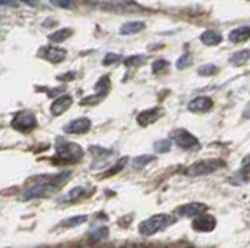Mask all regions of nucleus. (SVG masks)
I'll return each instance as SVG.
<instances>
[{"mask_svg": "<svg viewBox=\"0 0 250 248\" xmlns=\"http://www.w3.org/2000/svg\"><path fill=\"white\" fill-rule=\"evenodd\" d=\"M70 176H72V172H69V170L67 172L55 173V175L35 176L33 180L27 183L25 189H23V192H22V198L25 201H28V200H35V198L50 195L52 192H55L64 183H67V180Z\"/></svg>", "mask_w": 250, "mask_h": 248, "instance_id": "obj_1", "label": "nucleus"}, {"mask_svg": "<svg viewBox=\"0 0 250 248\" xmlns=\"http://www.w3.org/2000/svg\"><path fill=\"white\" fill-rule=\"evenodd\" d=\"M174 222H175V219L169 214H156V215L148 217V219H146L144 222H141L138 227V231L144 236H153L156 232L169 228Z\"/></svg>", "mask_w": 250, "mask_h": 248, "instance_id": "obj_2", "label": "nucleus"}, {"mask_svg": "<svg viewBox=\"0 0 250 248\" xmlns=\"http://www.w3.org/2000/svg\"><path fill=\"white\" fill-rule=\"evenodd\" d=\"M55 158L60 159V162H77L83 158V149L78 144L60 141L57 144V154Z\"/></svg>", "mask_w": 250, "mask_h": 248, "instance_id": "obj_3", "label": "nucleus"}, {"mask_svg": "<svg viewBox=\"0 0 250 248\" xmlns=\"http://www.w3.org/2000/svg\"><path fill=\"white\" fill-rule=\"evenodd\" d=\"M225 166V162L221 159H203L194 162L192 166L185 169V175L188 176H200V175H208L216 172L217 169H221Z\"/></svg>", "mask_w": 250, "mask_h": 248, "instance_id": "obj_4", "label": "nucleus"}, {"mask_svg": "<svg viewBox=\"0 0 250 248\" xmlns=\"http://www.w3.org/2000/svg\"><path fill=\"white\" fill-rule=\"evenodd\" d=\"M170 139L180 147V149H183V150H197L200 147L199 139L195 136H192L189 131L182 130V128L172 131Z\"/></svg>", "mask_w": 250, "mask_h": 248, "instance_id": "obj_5", "label": "nucleus"}, {"mask_svg": "<svg viewBox=\"0 0 250 248\" xmlns=\"http://www.w3.org/2000/svg\"><path fill=\"white\" fill-rule=\"evenodd\" d=\"M11 125H13L14 130L22 131V133H28V131H31V130L36 127V117H35L33 113L22 111V113L14 115Z\"/></svg>", "mask_w": 250, "mask_h": 248, "instance_id": "obj_6", "label": "nucleus"}, {"mask_svg": "<svg viewBox=\"0 0 250 248\" xmlns=\"http://www.w3.org/2000/svg\"><path fill=\"white\" fill-rule=\"evenodd\" d=\"M91 130V120L88 117H80L64 125V133L67 134H83Z\"/></svg>", "mask_w": 250, "mask_h": 248, "instance_id": "obj_7", "label": "nucleus"}, {"mask_svg": "<svg viewBox=\"0 0 250 248\" xmlns=\"http://www.w3.org/2000/svg\"><path fill=\"white\" fill-rule=\"evenodd\" d=\"M105 10L111 11V13H135V11H143L144 8L139 6L135 2H122V0H117V2H111L109 5L104 6Z\"/></svg>", "mask_w": 250, "mask_h": 248, "instance_id": "obj_8", "label": "nucleus"}, {"mask_svg": "<svg viewBox=\"0 0 250 248\" xmlns=\"http://www.w3.org/2000/svg\"><path fill=\"white\" fill-rule=\"evenodd\" d=\"M216 219L213 215L208 214H202L199 217H195V220L192 222V228L199 232H209L216 228Z\"/></svg>", "mask_w": 250, "mask_h": 248, "instance_id": "obj_9", "label": "nucleus"}, {"mask_svg": "<svg viewBox=\"0 0 250 248\" xmlns=\"http://www.w3.org/2000/svg\"><path fill=\"white\" fill-rule=\"evenodd\" d=\"M208 211V206L203 205V203H188L183 205L177 209V214L182 215V217H199L202 214H205Z\"/></svg>", "mask_w": 250, "mask_h": 248, "instance_id": "obj_10", "label": "nucleus"}, {"mask_svg": "<svg viewBox=\"0 0 250 248\" xmlns=\"http://www.w3.org/2000/svg\"><path fill=\"white\" fill-rule=\"evenodd\" d=\"M163 110L161 108H152V110H147V111H143L139 115H138V123L141 127H147V125H150V123L156 122L158 120L161 115H163Z\"/></svg>", "mask_w": 250, "mask_h": 248, "instance_id": "obj_11", "label": "nucleus"}, {"mask_svg": "<svg viewBox=\"0 0 250 248\" xmlns=\"http://www.w3.org/2000/svg\"><path fill=\"white\" fill-rule=\"evenodd\" d=\"M213 108V100L209 97H197L189 102L188 105V110L192 113H207Z\"/></svg>", "mask_w": 250, "mask_h": 248, "instance_id": "obj_12", "label": "nucleus"}, {"mask_svg": "<svg viewBox=\"0 0 250 248\" xmlns=\"http://www.w3.org/2000/svg\"><path fill=\"white\" fill-rule=\"evenodd\" d=\"M72 97L70 95H60L55 102L52 103V106H50V113L53 114V115H60V114H62V113H66L69 108H70V105H72Z\"/></svg>", "mask_w": 250, "mask_h": 248, "instance_id": "obj_13", "label": "nucleus"}, {"mask_svg": "<svg viewBox=\"0 0 250 248\" xmlns=\"http://www.w3.org/2000/svg\"><path fill=\"white\" fill-rule=\"evenodd\" d=\"M250 38V25L246 27H239V28H234L231 30V33L229 35V39L233 44H238V42H244Z\"/></svg>", "mask_w": 250, "mask_h": 248, "instance_id": "obj_14", "label": "nucleus"}, {"mask_svg": "<svg viewBox=\"0 0 250 248\" xmlns=\"http://www.w3.org/2000/svg\"><path fill=\"white\" fill-rule=\"evenodd\" d=\"M44 58L47 61H50V63H53V64H58L66 58V50L60 49V47H49L44 53Z\"/></svg>", "mask_w": 250, "mask_h": 248, "instance_id": "obj_15", "label": "nucleus"}, {"mask_svg": "<svg viewBox=\"0 0 250 248\" xmlns=\"http://www.w3.org/2000/svg\"><path fill=\"white\" fill-rule=\"evenodd\" d=\"M200 41L205 45H217L222 42V35L216 30H207L205 33L200 35Z\"/></svg>", "mask_w": 250, "mask_h": 248, "instance_id": "obj_16", "label": "nucleus"}, {"mask_svg": "<svg viewBox=\"0 0 250 248\" xmlns=\"http://www.w3.org/2000/svg\"><path fill=\"white\" fill-rule=\"evenodd\" d=\"M146 27L144 22H127V24H124L119 30L121 35H133V33H139L143 32Z\"/></svg>", "mask_w": 250, "mask_h": 248, "instance_id": "obj_17", "label": "nucleus"}, {"mask_svg": "<svg viewBox=\"0 0 250 248\" xmlns=\"http://www.w3.org/2000/svg\"><path fill=\"white\" fill-rule=\"evenodd\" d=\"M72 30L70 28H60L57 30V32H53L52 35H49V39L52 42H62V41H66L67 38L72 36Z\"/></svg>", "mask_w": 250, "mask_h": 248, "instance_id": "obj_18", "label": "nucleus"}, {"mask_svg": "<svg viewBox=\"0 0 250 248\" xmlns=\"http://www.w3.org/2000/svg\"><path fill=\"white\" fill-rule=\"evenodd\" d=\"M249 58H250V52L249 50H241V52L233 53L231 58H230V63L233 66H242V64L247 63Z\"/></svg>", "mask_w": 250, "mask_h": 248, "instance_id": "obj_19", "label": "nucleus"}, {"mask_svg": "<svg viewBox=\"0 0 250 248\" xmlns=\"http://www.w3.org/2000/svg\"><path fill=\"white\" fill-rule=\"evenodd\" d=\"M83 193H84V189L83 188H74L72 191H69L60 201H61V203H69V201H75V200L80 198Z\"/></svg>", "mask_w": 250, "mask_h": 248, "instance_id": "obj_20", "label": "nucleus"}, {"mask_svg": "<svg viewBox=\"0 0 250 248\" xmlns=\"http://www.w3.org/2000/svg\"><path fill=\"white\" fill-rule=\"evenodd\" d=\"M109 88H111V81H109L108 76H102V78H100V80L97 81V84H96V91H97V94L104 95V97L108 94Z\"/></svg>", "mask_w": 250, "mask_h": 248, "instance_id": "obj_21", "label": "nucleus"}, {"mask_svg": "<svg viewBox=\"0 0 250 248\" xmlns=\"http://www.w3.org/2000/svg\"><path fill=\"white\" fill-rule=\"evenodd\" d=\"M146 57L144 55H133V57H128L124 59V64L127 67H139L146 63Z\"/></svg>", "mask_w": 250, "mask_h": 248, "instance_id": "obj_22", "label": "nucleus"}, {"mask_svg": "<svg viewBox=\"0 0 250 248\" xmlns=\"http://www.w3.org/2000/svg\"><path fill=\"white\" fill-rule=\"evenodd\" d=\"M153 159L155 158L150 156V154H143V156H138V158L133 159L131 166H133V169H143L144 166H147L148 162H152Z\"/></svg>", "mask_w": 250, "mask_h": 248, "instance_id": "obj_23", "label": "nucleus"}, {"mask_svg": "<svg viewBox=\"0 0 250 248\" xmlns=\"http://www.w3.org/2000/svg\"><path fill=\"white\" fill-rule=\"evenodd\" d=\"M84 220H86V215H75V217H69V219H66L61 225L66 228H75L78 225H82Z\"/></svg>", "mask_w": 250, "mask_h": 248, "instance_id": "obj_24", "label": "nucleus"}, {"mask_svg": "<svg viewBox=\"0 0 250 248\" xmlns=\"http://www.w3.org/2000/svg\"><path fill=\"white\" fill-rule=\"evenodd\" d=\"M217 72H219V69L214 64H205V66L199 67V71H197V74L202 75V76H211V75H214Z\"/></svg>", "mask_w": 250, "mask_h": 248, "instance_id": "obj_25", "label": "nucleus"}, {"mask_svg": "<svg viewBox=\"0 0 250 248\" xmlns=\"http://www.w3.org/2000/svg\"><path fill=\"white\" fill-rule=\"evenodd\" d=\"M121 59H122V58H121L119 55H117V53H106L102 63H104V66H113V64H117V63H119Z\"/></svg>", "mask_w": 250, "mask_h": 248, "instance_id": "obj_26", "label": "nucleus"}, {"mask_svg": "<svg viewBox=\"0 0 250 248\" xmlns=\"http://www.w3.org/2000/svg\"><path fill=\"white\" fill-rule=\"evenodd\" d=\"M169 150H170V141H167V139H163V141L155 142V152L167 153Z\"/></svg>", "mask_w": 250, "mask_h": 248, "instance_id": "obj_27", "label": "nucleus"}, {"mask_svg": "<svg viewBox=\"0 0 250 248\" xmlns=\"http://www.w3.org/2000/svg\"><path fill=\"white\" fill-rule=\"evenodd\" d=\"M191 61H192V57H191V53H185L183 57H180L178 58V61H177V69H185V67H188L191 64Z\"/></svg>", "mask_w": 250, "mask_h": 248, "instance_id": "obj_28", "label": "nucleus"}, {"mask_svg": "<svg viewBox=\"0 0 250 248\" xmlns=\"http://www.w3.org/2000/svg\"><path fill=\"white\" fill-rule=\"evenodd\" d=\"M167 61L166 59H156L155 63H153V66H152V72L153 74H158V72H161V71H164V69L167 67Z\"/></svg>", "mask_w": 250, "mask_h": 248, "instance_id": "obj_29", "label": "nucleus"}, {"mask_svg": "<svg viewBox=\"0 0 250 248\" xmlns=\"http://www.w3.org/2000/svg\"><path fill=\"white\" fill-rule=\"evenodd\" d=\"M50 3H53L58 8H64V10H70L72 8V0H50Z\"/></svg>", "mask_w": 250, "mask_h": 248, "instance_id": "obj_30", "label": "nucleus"}, {"mask_svg": "<svg viewBox=\"0 0 250 248\" xmlns=\"http://www.w3.org/2000/svg\"><path fill=\"white\" fill-rule=\"evenodd\" d=\"M102 98H104V95H100V94L91 95V97H86V98L82 100V105H96V103L100 102Z\"/></svg>", "mask_w": 250, "mask_h": 248, "instance_id": "obj_31", "label": "nucleus"}, {"mask_svg": "<svg viewBox=\"0 0 250 248\" xmlns=\"http://www.w3.org/2000/svg\"><path fill=\"white\" fill-rule=\"evenodd\" d=\"M77 76V72H67V74H62L58 76V80L60 81H70V80H74Z\"/></svg>", "mask_w": 250, "mask_h": 248, "instance_id": "obj_32", "label": "nucleus"}, {"mask_svg": "<svg viewBox=\"0 0 250 248\" xmlns=\"http://www.w3.org/2000/svg\"><path fill=\"white\" fill-rule=\"evenodd\" d=\"M3 5H10V6H18V3L14 2V0H0V6Z\"/></svg>", "mask_w": 250, "mask_h": 248, "instance_id": "obj_33", "label": "nucleus"}, {"mask_svg": "<svg viewBox=\"0 0 250 248\" xmlns=\"http://www.w3.org/2000/svg\"><path fill=\"white\" fill-rule=\"evenodd\" d=\"M62 91H64V88H61V89H50L49 91V95L53 97V95H57V94H61Z\"/></svg>", "mask_w": 250, "mask_h": 248, "instance_id": "obj_34", "label": "nucleus"}, {"mask_svg": "<svg viewBox=\"0 0 250 248\" xmlns=\"http://www.w3.org/2000/svg\"><path fill=\"white\" fill-rule=\"evenodd\" d=\"M23 3H27V5H30V6H36V5H39V0H22Z\"/></svg>", "mask_w": 250, "mask_h": 248, "instance_id": "obj_35", "label": "nucleus"}, {"mask_svg": "<svg viewBox=\"0 0 250 248\" xmlns=\"http://www.w3.org/2000/svg\"><path fill=\"white\" fill-rule=\"evenodd\" d=\"M244 117H250V105L247 106V110L244 111Z\"/></svg>", "mask_w": 250, "mask_h": 248, "instance_id": "obj_36", "label": "nucleus"}]
</instances>
